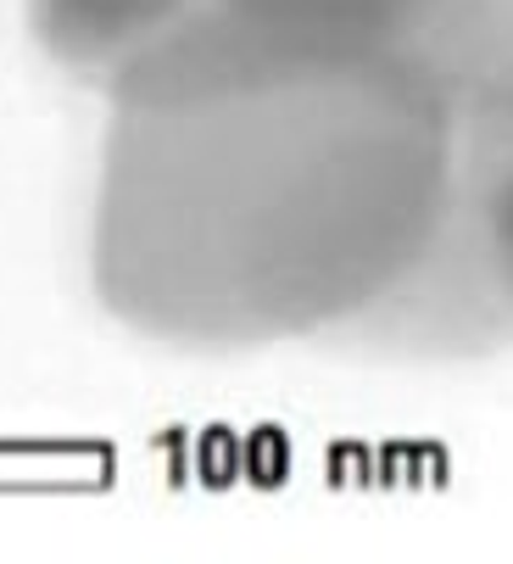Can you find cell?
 <instances>
[{
	"mask_svg": "<svg viewBox=\"0 0 513 564\" xmlns=\"http://www.w3.org/2000/svg\"><path fill=\"white\" fill-rule=\"evenodd\" d=\"M458 174V123L402 51L318 62L190 112H107L84 263L112 325L167 352L324 341Z\"/></svg>",
	"mask_w": 513,
	"mask_h": 564,
	"instance_id": "cell-1",
	"label": "cell"
},
{
	"mask_svg": "<svg viewBox=\"0 0 513 564\" xmlns=\"http://www.w3.org/2000/svg\"><path fill=\"white\" fill-rule=\"evenodd\" d=\"M318 347L380 369H463L513 352V291L458 174L430 229L358 307L335 318Z\"/></svg>",
	"mask_w": 513,
	"mask_h": 564,
	"instance_id": "cell-2",
	"label": "cell"
},
{
	"mask_svg": "<svg viewBox=\"0 0 513 564\" xmlns=\"http://www.w3.org/2000/svg\"><path fill=\"white\" fill-rule=\"evenodd\" d=\"M396 51L458 134H513V0H418Z\"/></svg>",
	"mask_w": 513,
	"mask_h": 564,
	"instance_id": "cell-3",
	"label": "cell"
},
{
	"mask_svg": "<svg viewBox=\"0 0 513 564\" xmlns=\"http://www.w3.org/2000/svg\"><path fill=\"white\" fill-rule=\"evenodd\" d=\"M190 7L196 0H29L23 12L51 67L101 85L134 45H145Z\"/></svg>",
	"mask_w": 513,
	"mask_h": 564,
	"instance_id": "cell-4",
	"label": "cell"
},
{
	"mask_svg": "<svg viewBox=\"0 0 513 564\" xmlns=\"http://www.w3.org/2000/svg\"><path fill=\"white\" fill-rule=\"evenodd\" d=\"M229 7L318 51H396L418 0H229Z\"/></svg>",
	"mask_w": 513,
	"mask_h": 564,
	"instance_id": "cell-5",
	"label": "cell"
},
{
	"mask_svg": "<svg viewBox=\"0 0 513 564\" xmlns=\"http://www.w3.org/2000/svg\"><path fill=\"white\" fill-rule=\"evenodd\" d=\"M458 191L513 291V134H458Z\"/></svg>",
	"mask_w": 513,
	"mask_h": 564,
	"instance_id": "cell-6",
	"label": "cell"
}]
</instances>
